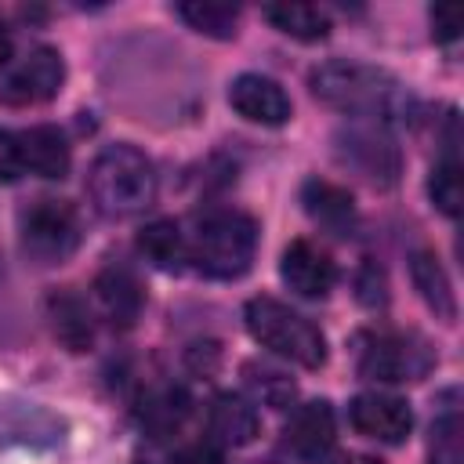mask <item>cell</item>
Segmentation results:
<instances>
[{
	"label": "cell",
	"instance_id": "1",
	"mask_svg": "<svg viewBox=\"0 0 464 464\" xmlns=\"http://www.w3.org/2000/svg\"><path fill=\"white\" fill-rule=\"evenodd\" d=\"M87 192L105 218H134L156 199V167L127 141L105 145L91 163Z\"/></svg>",
	"mask_w": 464,
	"mask_h": 464
},
{
	"label": "cell",
	"instance_id": "2",
	"mask_svg": "<svg viewBox=\"0 0 464 464\" xmlns=\"http://www.w3.org/2000/svg\"><path fill=\"white\" fill-rule=\"evenodd\" d=\"M312 94L348 116H384L399 105V83L366 62H323L308 72Z\"/></svg>",
	"mask_w": 464,
	"mask_h": 464
},
{
	"label": "cell",
	"instance_id": "3",
	"mask_svg": "<svg viewBox=\"0 0 464 464\" xmlns=\"http://www.w3.org/2000/svg\"><path fill=\"white\" fill-rule=\"evenodd\" d=\"M254 254H257V221L228 207L203 214L188 246V261H196V268L207 279L246 276L254 265Z\"/></svg>",
	"mask_w": 464,
	"mask_h": 464
},
{
	"label": "cell",
	"instance_id": "4",
	"mask_svg": "<svg viewBox=\"0 0 464 464\" xmlns=\"http://www.w3.org/2000/svg\"><path fill=\"white\" fill-rule=\"evenodd\" d=\"M243 323L250 330V337L276 352L279 359H290L304 370H319L326 362V334L301 312H294L290 304L261 294L250 297L243 308Z\"/></svg>",
	"mask_w": 464,
	"mask_h": 464
},
{
	"label": "cell",
	"instance_id": "5",
	"mask_svg": "<svg viewBox=\"0 0 464 464\" xmlns=\"http://www.w3.org/2000/svg\"><path fill=\"white\" fill-rule=\"evenodd\" d=\"M22 250L36 265H62L80 246V214L65 199H36L18 214Z\"/></svg>",
	"mask_w": 464,
	"mask_h": 464
},
{
	"label": "cell",
	"instance_id": "6",
	"mask_svg": "<svg viewBox=\"0 0 464 464\" xmlns=\"http://www.w3.org/2000/svg\"><path fill=\"white\" fill-rule=\"evenodd\" d=\"M355 366H359V377L366 381L402 384V381H420L435 366V355L413 334H373L359 344Z\"/></svg>",
	"mask_w": 464,
	"mask_h": 464
},
{
	"label": "cell",
	"instance_id": "7",
	"mask_svg": "<svg viewBox=\"0 0 464 464\" xmlns=\"http://www.w3.org/2000/svg\"><path fill=\"white\" fill-rule=\"evenodd\" d=\"M62 83H65L62 54L54 47H33L0 80V102L4 105H40V102H51L62 91Z\"/></svg>",
	"mask_w": 464,
	"mask_h": 464
},
{
	"label": "cell",
	"instance_id": "8",
	"mask_svg": "<svg viewBox=\"0 0 464 464\" xmlns=\"http://www.w3.org/2000/svg\"><path fill=\"white\" fill-rule=\"evenodd\" d=\"M283 450L301 464H330L337 453V417L326 399L297 406L283 428Z\"/></svg>",
	"mask_w": 464,
	"mask_h": 464
},
{
	"label": "cell",
	"instance_id": "9",
	"mask_svg": "<svg viewBox=\"0 0 464 464\" xmlns=\"http://www.w3.org/2000/svg\"><path fill=\"white\" fill-rule=\"evenodd\" d=\"M348 424L373 439V442H388L399 446L410 431H413V410L406 399L399 395H384V392H362L348 402Z\"/></svg>",
	"mask_w": 464,
	"mask_h": 464
},
{
	"label": "cell",
	"instance_id": "10",
	"mask_svg": "<svg viewBox=\"0 0 464 464\" xmlns=\"http://www.w3.org/2000/svg\"><path fill=\"white\" fill-rule=\"evenodd\" d=\"M279 276H283V283H286L297 297H304V301H323V297L334 290V283H337V265H334V257H330L323 246H315L312 239H294V243L283 250V257H279Z\"/></svg>",
	"mask_w": 464,
	"mask_h": 464
},
{
	"label": "cell",
	"instance_id": "11",
	"mask_svg": "<svg viewBox=\"0 0 464 464\" xmlns=\"http://www.w3.org/2000/svg\"><path fill=\"white\" fill-rule=\"evenodd\" d=\"M228 105L246 120V123H261V127H283L294 112L290 94L261 72H243L228 83Z\"/></svg>",
	"mask_w": 464,
	"mask_h": 464
},
{
	"label": "cell",
	"instance_id": "12",
	"mask_svg": "<svg viewBox=\"0 0 464 464\" xmlns=\"http://www.w3.org/2000/svg\"><path fill=\"white\" fill-rule=\"evenodd\" d=\"M341 156L373 185H395V178H399V152L377 130L355 127V130L341 134Z\"/></svg>",
	"mask_w": 464,
	"mask_h": 464
},
{
	"label": "cell",
	"instance_id": "13",
	"mask_svg": "<svg viewBox=\"0 0 464 464\" xmlns=\"http://www.w3.org/2000/svg\"><path fill=\"white\" fill-rule=\"evenodd\" d=\"M65 424L36 402H0V446H54Z\"/></svg>",
	"mask_w": 464,
	"mask_h": 464
},
{
	"label": "cell",
	"instance_id": "14",
	"mask_svg": "<svg viewBox=\"0 0 464 464\" xmlns=\"http://www.w3.org/2000/svg\"><path fill=\"white\" fill-rule=\"evenodd\" d=\"M301 203H304V214L334 232V236H352L355 232V199L348 188L326 181V178H308L301 185Z\"/></svg>",
	"mask_w": 464,
	"mask_h": 464
},
{
	"label": "cell",
	"instance_id": "15",
	"mask_svg": "<svg viewBox=\"0 0 464 464\" xmlns=\"http://www.w3.org/2000/svg\"><path fill=\"white\" fill-rule=\"evenodd\" d=\"M207 428H210V439L221 442V446H246V442L257 439L261 417H257V406H254L246 395L221 392V395L210 402Z\"/></svg>",
	"mask_w": 464,
	"mask_h": 464
},
{
	"label": "cell",
	"instance_id": "16",
	"mask_svg": "<svg viewBox=\"0 0 464 464\" xmlns=\"http://www.w3.org/2000/svg\"><path fill=\"white\" fill-rule=\"evenodd\" d=\"M18 149H22V167L40 174V178H65L69 174V163H72V152H69V141L58 127L51 123H36L29 130L18 134Z\"/></svg>",
	"mask_w": 464,
	"mask_h": 464
},
{
	"label": "cell",
	"instance_id": "17",
	"mask_svg": "<svg viewBox=\"0 0 464 464\" xmlns=\"http://www.w3.org/2000/svg\"><path fill=\"white\" fill-rule=\"evenodd\" d=\"M47 319H51V334L62 348L87 352L94 344V315L80 294H72V290L51 294L47 297Z\"/></svg>",
	"mask_w": 464,
	"mask_h": 464
},
{
	"label": "cell",
	"instance_id": "18",
	"mask_svg": "<svg viewBox=\"0 0 464 464\" xmlns=\"http://www.w3.org/2000/svg\"><path fill=\"white\" fill-rule=\"evenodd\" d=\"M94 290H98V301L105 308V315L120 326H134L141 308H145V290L138 283V276L123 265H109L98 272L94 279Z\"/></svg>",
	"mask_w": 464,
	"mask_h": 464
},
{
	"label": "cell",
	"instance_id": "19",
	"mask_svg": "<svg viewBox=\"0 0 464 464\" xmlns=\"http://www.w3.org/2000/svg\"><path fill=\"white\" fill-rule=\"evenodd\" d=\"M410 279H413L420 301H424L442 323H453V319H457V294H453V283H450L442 261H439L431 250H413V254H410Z\"/></svg>",
	"mask_w": 464,
	"mask_h": 464
},
{
	"label": "cell",
	"instance_id": "20",
	"mask_svg": "<svg viewBox=\"0 0 464 464\" xmlns=\"http://www.w3.org/2000/svg\"><path fill=\"white\" fill-rule=\"evenodd\" d=\"M138 250L145 254V261H152V265L163 268V272H178V268L188 261V243H185L181 228H178L170 218L149 221V225L138 232Z\"/></svg>",
	"mask_w": 464,
	"mask_h": 464
},
{
	"label": "cell",
	"instance_id": "21",
	"mask_svg": "<svg viewBox=\"0 0 464 464\" xmlns=\"http://www.w3.org/2000/svg\"><path fill=\"white\" fill-rule=\"evenodd\" d=\"M265 18L283 36H294L301 44L326 40V33H330V14L323 7H315V4H268L265 7Z\"/></svg>",
	"mask_w": 464,
	"mask_h": 464
},
{
	"label": "cell",
	"instance_id": "22",
	"mask_svg": "<svg viewBox=\"0 0 464 464\" xmlns=\"http://www.w3.org/2000/svg\"><path fill=\"white\" fill-rule=\"evenodd\" d=\"M243 384L250 392V402H265L268 410H290L294 399H297L294 377H286L283 370H276L268 362H246L243 366Z\"/></svg>",
	"mask_w": 464,
	"mask_h": 464
},
{
	"label": "cell",
	"instance_id": "23",
	"mask_svg": "<svg viewBox=\"0 0 464 464\" xmlns=\"http://www.w3.org/2000/svg\"><path fill=\"white\" fill-rule=\"evenodd\" d=\"M178 18L188 29L203 33V36L232 40L236 36V25H239V7L218 4V0H188V4H178Z\"/></svg>",
	"mask_w": 464,
	"mask_h": 464
},
{
	"label": "cell",
	"instance_id": "24",
	"mask_svg": "<svg viewBox=\"0 0 464 464\" xmlns=\"http://www.w3.org/2000/svg\"><path fill=\"white\" fill-rule=\"evenodd\" d=\"M185 417H188V395L181 388H160L156 395H149V402L141 410L145 428L156 431V435L178 431L185 424Z\"/></svg>",
	"mask_w": 464,
	"mask_h": 464
},
{
	"label": "cell",
	"instance_id": "25",
	"mask_svg": "<svg viewBox=\"0 0 464 464\" xmlns=\"http://www.w3.org/2000/svg\"><path fill=\"white\" fill-rule=\"evenodd\" d=\"M428 196L431 203L446 214V218H457L460 214V203H464V185H460V163L453 156V149L431 167V178H428Z\"/></svg>",
	"mask_w": 464,
	"mask_h": 464
},
{
	"label": "cell",
	"instance_id": "26",
	"mask_svg": "<svg viewBox=\"0 0 464 464\" xmlns=\"http://www.w3.org/2000/svg\"><path fill=\"white\" fill-rule=\"evenodd\" d=\"M464 442H460V413L450 406L446 413L435 417L431 435H428V460L431 464H460Z\"/></svg>",
	"mask_w": 464,
	"mask_h": 464
},
{
	"label": "cell",
	"instance_id": "27",
	"mask_svg": "<svg viewBox=\"0 0 464 464\" xmlns=\"http://www.w3.org/2000/svg\"><path fill=\"white\" fill-rule=\"evenodd\" d=\"M355 294L366 308H384L388 304V279H384V268L377 261H366L355 276Z\"/></svg>",
	"mask_w": 464,
	"mask_h": 464
},
{
	"label": "cell",
	"instance_id": "28",
	"mask_svg": "<svg viewBox=\"0 0 464 464\" xmlns=\"http://www.w3.org/2000/svg\"><path fill=\"white\" fill-rule=\"evenodd\" d=\"M431 36L439 44H453L460 36V25H464V11L457 4H435L431 11Z\"/></svg>",
	"mask_w": 464,
	"mask_h": 464
},
{
	"label": "cell",
	"instance_id": "29",
	"mask_svg": "<svg viewBox=\"0 0 464 464\" xmlns=\"http://www.w3.org/2000/svg\"><path fill=\"white\" fill-rule=\"evenodd\" d=\"M22 149H18V134L0 127V181H18L22 178Z\"/></svg>",
	"mask_w": 464,
	"mask_h": 464
},
{
	"label": "cell",
	"instance_id": "30",
	"mask_svg": "<svg viewBox=\"0 0 464 464\" xmlns=\"http://www.w3.org/2000/svg\"><path fill=\"white\" fill-rule=\"evenodd\" d=\"M185 362H188V370H196V373H214L218 362H221V348H218L214 341H196V344L185 352Z\"/></svg>",
	"mask_w": 464,
	"mask_h": 464
},
{
	"label": "cell",
	"instance_id": "31",
	"mask_svg": "<svg viewBox=\"0 0 464 464\" xmlns=\"http://www.w3.org/2000/svg\"><path fill=\"white\" fill-rule=\"evenodd\" d=\"M11 51H14V44H11V29H7V22L0 18V65L11 58Z\"/></svg>",
	"mask_w": 464,
	"mask_h": 464
},
{
	"label": "cell",
	"instance_id": "32",
	"mask_svg": "<svg viewBox=\"0 0 464 464\" xmlns=\"http://www.w3.org/2000/svg\"><path fill=\"white\" fill-rule=\"evenodd\" d=\"M341 464H381L377 457H362V453H355V457H348V460H341Z\"/></svg>",
	"mask_w": 464,
	"mask_h": 464
},
{
	"label": "cell",
	"instance_id": "33",
	"mask_svg": "<svg viewBox=\"0 0 464 464\" xmlns=\"http://www.w3.org/2000/svg\"><path fill=\"white\" fill-rule=\"evenodd\" d=\"M181 464H210V460H207V457H199V453H196V457H185V460H181Z\"/></svg>",
	"mask_w": 464,
	"mask_h": 464
}]
</instances>
